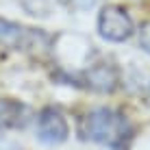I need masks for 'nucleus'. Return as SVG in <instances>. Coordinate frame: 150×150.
<instances>
[{
  "label": "nucleus",
  "instance_id": "nucleus-5",
  "mask_svg": "<svg viewBox=\"0 0 150 150\" xmlns=\"http://www.w3.org/2000/svg\"><path fill=\"white\" fill-rule=\"evenodd\" d=\"M30 117L26 105L11 98H0V128H22Z\"/></svg>",
  "mask_w": 150,
  "mask_h": 150
},
{
  "label": "nucleus",
  "instance_id": "nucleus-1",
  "mask_svg": "<svg viewBox=\"0 0 150 150\" xmlns=\"http://www.w3.org/2000/svg\"><path fill=\"white\" fill-rule=\"evenodd\" d=\"M81 135L87 142L102 144L111 150H124L133 137V128L120 111L100 107L83 117Z\"/></svg>",
  "mask_w": 150,
  "mask_h": 150
},
{
  "label": "nucleus",
  "instance_id": "nucleus-7",
  "mask_svg": "<svg viewBox=\"0 0 150 150\" xmlns=\"http://www.w3.org/2000/svg\"><path fill=\"white\" fill-rule=\"evenodd\" d=\"M26 13L35 15V18H46L52 11H57L61 4V0H22Z\"/></svg>",
  "mask_w": 150,
  "mask_h": 150
},
{
  "label": "nucleus",
  "instance_id": "nucleus-2",
  "mask_svg": "<svg viewBox=\"0 0 150 150\" xmlns=\"http://www.w3.org/2000/svg\"><path fill=\"white\" fill-rule=\"evenodd\" d=\"M98 33L107 41H126L133 35V18L126 13V9L115 7V4H107L100 9L98 15Z\"/></svg>",
  "mask_w": 150,
  "mask_h": 150
},
{
  "label": "nucleus",
  "instance_id": "nucleus-6",
  "mask_svg": "<svg viewBox=\"0 0 150 150\" xmlns=\"http://www.w3.org/2000/svg\"><path fill=\"white\" fill-rule=\"evenodd\" d=\"M37 33V30H28L24 26L15 22L0 18V41L7 46H26V41H30V37Z\"/></svg>",
  "mask_w": 150,
  "mask_h": 150
},
{
  "label": "nucleus",
  "instance_id": "nucleus-3",
  "mask_svg": "<svg viewBox=\"0 0 150 150\" xmlns=\"http://www.w3.org/2000/svg\"><path fill=\"white\" fill-rule=\"evenodd\" d=\"M117 81H120L117 68L109 61H98L83 72V85L98 94H111L117 87Z\"/></svg>",
  "mask_w": 150,
  "mask_h": 150
},
{
  "label": "nucleus",
  "instance_id": "nucleus-8",
  "mask_svg": "<svg viewBox=\"0 0 150 150\" xmlns=\"http://www.w3.org/2000/svg\"><path fill=\"white\" fill-rule=\"evenodd\" d=\"M139 39H142V48L146 50V52H150V22H148V24H144Z\"/></svg>",
  "mask_w": 150,
  "mask_h": 150
},
{
  "label": "nucleus",
  "instance_id": "nucleus-4",
  "mask_svg": "<svg viewBox=\"0 0 150 150\" xmlns=\"http://www.w3.org/2000/svg\"><path fill=\"white\" fill-rule=\"evenodd\" d=\"M37 135L44 144H57L65 142L68 137V122H65L63 113L54 107H48L39 113V120H37Z\"/></svg>",
  "mask_w": 150,
  "mask_h": 150
}]
</instances>
